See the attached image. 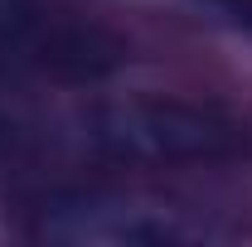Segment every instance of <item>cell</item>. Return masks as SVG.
Instances as JSON below:
<instances>
[{
	"instance_id": "obj_4",
	"label": "cell",
	"mask_w": 252,
	"mask_h": 247,
	"mask_svg": "<svg viewBox=\"0 0 252 247\" xmlns=\"http://www.w3.org/2000/svg\"><path fill=\"white\" fill-rule=\"evenodd\" d=\"M204 5H214L219 15H228L233 25H243L252 34V0H204Z\"/></svg>"
},
{
	"instance_id": "obj_2",
	"label": "cell",
	"mask_w": 252,
	"mask_h": 247,
	"mask_svg": "<svg viewBox=\"0 0 252 247\" xmlns=\"http://www.w3.org/2000/svg\"><path fill=\"white\" fill-rule=\"evenodd\" d=\"M34 238L44 243H88V247H185L219 238L204 218L189 209L160 204L146 194H117V189H78L54 194L34 214Z\"/></svg>"
},
{
	"instance_id": "obj_1",
	"label": "cell",
	"mask_w": 252,
	"mask_h": 247,
	"mask_svg": "<svg viewBox=\"0 0 252 247\" xmlns=\"http://www.w3.org/2000/svg\"><path fill=\"white\" fill-rule=\"evenodd\" d=\"M63 141L102 165H219L252 155V126L223 107L180 102V97H117L78 112Z\"/></svg>"
},
{
	"instance_id": "obj_3",
	"label": "cell",
	"mask_w": 252,
	"mask_h": 247,
	"mask_svg": "<svg viewBox=\"0 0 252 247\" xmlns=\"http://www.w3.org/2000/svg\"><path fill=\"white\" fill-rule=\"evenodd\" d=\"M0 63L39 78H107L122 44L59 0H0Z\"/></svg>"
}]
</instances>
